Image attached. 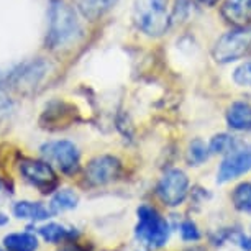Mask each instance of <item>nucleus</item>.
Wrapping results in <instances>:
<instances>
[{
	"label": "nucleus",
	"instance_id": "nucleus-10",
	"mask_svg": "<svg viewBox=\"0 0 251 251\" xmlns=\"http://www.w3.org/2000/svg\"><path fill=\"white\" fill-rule=\"evenodd\" d=\"M222 15L236 26H245L251 22V0H226L222 7Z\"/></svg>",
	"mask_w": 251,
	"mask_h": 251
},
{
	"label": "nucleus",
	"instance_id": "nucleus-23",
	"mask_svg": "<svg viewBox=\"0 0 251 251\" xmlns=\"http://www.w3.org/2000/svg\"><path fill=\"white\" fill-rule=\"evenodd\" d=\"M12 108H13V103L8 100L7 96H3V94L0 92V122H2L5 117L10 115Z\"/></svg>",
	"mask_w": 251,
	"mask_h": 251
},
{
	"label": "nucleus",
	"instance_id": "nucleus-1",
	"mask_svg": "<svg viewBox=\"0 0 251 251\" xmlns=\"http://www.w3.org/2000/svg\"><path fill=\"white\" fill-rule=\"evenodd\" d=\"M80 33L79 20L74 8L64 0H51L50 3V30L46 36V46L61 48L73 41Z\"/></svg>",
	"mask_w": 251,
	"mask_h": 251
},
{
	"label": "nucleus",
	"instance_id": "nucleus-5",
	"mask_svg": "<svg viewBox=\"0 0 251 251\" xmlns=\"http://www.w3.org/2000/svg\"><path fill=\"white\" fill-rule=\"evenodd\" d=\"M18 171L28 184L36 187L41 194H51L58 187V176L48 161L22 158L18 163Z\"/></svg>",
	"mask_w": 251,
	"mask_h": 251
},
{
	"label": "nucleus",
	"instance_id": "nucleus-8",
	"mask_svg": "<svg viewBox=\"0 0 251 251\" xmlns=\"http://www.w3.org/2000/svg\"><path fill=\"white\" fill-rule=\"evenodd\" d=\"M122 173V163L113 156L102 154L89 161L86 168V177L92 186H105L115 181Z\"/></svg>",
	"mask_w": 251,
	"mask_h": 251
},
{
	"label": "nucleus",
	"instance_id": "nucleus-28",
	"mask_svg": "<svg viewBox=\"0 0 251 251\" xmlns=\"http://www.w3.org/2000/svg\"><path fill=\"white\" fill-rule=\"evenodd\" d=\"M0 251H2V250H0Z\"/></svg>",
	"mask_w": 251,
	"mask_h": 251
},
{
	"label": "nucleus",
	"instance_id": "nucleus-2",
	"mask_svg": "<svg viewBox=\"0 0 251 251\" xmlns=\"http://www.w3.org/2000/svg\"><path fill=\"white\" fill-rule=\"evenodd\" d=\"M169 233H171L169 224L153 207L141 205L138 208V224H136L135 235L140 245L150 250H158L168 243Z\"/></svg>",
	"mask_w": 251,
	"mask_h": 251
},
{
	"label": "nucleus",
	"instance_id": "nucleus-20",
	"mask_svg": "<svg viewBox=\"0 0 251 251\" xmlns=\"http://www.w3.org/2000/svg\"><path fill=\"white\" fill-rule=\"evenodd\" d=\"M208 156H210V148L203 143L202 140H194L191 146H189V161H191L192 164H202L205 163L208 159Z\"/></svg>",
	"mask_w": 251,
	"mask_h": 251
},
{
	"label": "nucleus",
	"instance_id": "nucleus-4",
	"mask_svg": "<svg viewBox=\"0 0 251 251\" xmlns=\"http://www.w3.org/2000/svg\"><path fill=\"white\" fill-rule=\"evenodd\" d=\"M41 156L50 164H54L66 176H74L80 168V153L77 146L68 140L48 141L41 146Z\"/></svg>",
	"mask_w": 251,
	"mask_h": 251
},
{
	"label": "nucleus",
	"instance_id": "nucleus-14",
	"mask_svg": "<svg viewBox=\"0 0 251 251\" xmlns=\"http://www.w3.org/2000/svg\"><path fill=\"white\" fill-rule=\"evenodd\" d=\"M3 248L7 251H36L40 243L35 233L30 231H13L3 236Z\"/></svg>",
	"mask_w": 251,
	"mask_h": 251
},
{
	"label": "nucleus",
	"instance_id": "nucleus-15",
	"mask_svg": "<svg viewBox=\"0 0 251 251\" xmlns=\"http://www.w3.org/2000/svg\"><path fill=\"white\" fill-rule=\"evenodd\" d=\"M38 233L46 243H64V241L77 236L75 228H68L61 224H46L38 228Z\"/></svg>",
	"mask_w": 251,
	"mask_h": 251
},
{
	"label": "nucleus",
	"instance_id": "nucleus-13",
	"mask_svg": "<svg viewBox=\"0 0 251 251\" xmlns=\"http://www.w3.org/2000/svg\"><path fill=\"white\" fill-rule=\"evenodd\" d=\"M226 123L231 130L250 131L251 130V105L246 102L231 103L226 112Z\"/></svg>",
	"mask_w": 251,
	"mask_h": 251
},
{
	"label": "nucleus",
	"instance_id": "nucleus-17",
	"mask_svg": "<svg viewBox=\"0 0 251 251\" xmlns=\"http://www.w3.org/2000/svg\"><path fill=\"white\" fill-rule=\"evenodd\" d=\"M115 0H77L79 10L82 12L84 17L87 18H97L102 13H105L110 8Z\"/></svg>",
	"mask_w": 251,
	"mask_h": 251
},
{
	"label": "nucleus",
	"instance_id": "nucleus-16",
	"mask_svg": "<svg viewBox=\"0 0 251 251\" xmlns=\"http://www.w3.org/2000/svg\"><path fill=\"white\" fill-rule=\"evenodd\" d=\"M77 202L79 197L74 191H71V189H59L53 196V199H51L50 208L53 214H61V212L75 208L77 207Z\"/></svg>",
	"mask_w": 251,
	"mask_h": 251
},
{
	"label": "nucleus",
	"instance_id": "nucleus-18",
	"mask_svg": "<svg viewBox=\"0 0 251 251\" xmlns=\"http://www.w3.org/2000/svg\"><path fill=\"white\" fill-rule=\"evenodd\" d=\"M231 201L240 212L251 214V184L243 182L236 186L233 194H231Z\"/></svg>",
	"mask_w": 251,
	"mask_h": 251
},
{
	"label": "nucleus",
	"instance_id": "nucleus-26",
	"mask_svg": "<svg viewBox=\"0 0 251 251\" xmlns=\"http://www.w3.org/2000/svg\"><path fill=\"white\" fill-rule=\"evenodd\" d=\"M197 2H201V3H203V5H215L219 0H197Z\"/></svg>",
	"mask_w": 251,
	"mask_h": 251
},
{
	"label": "nucleus",
	"instance_id": "nucleus-19",
	"mask_svg": "<svg viewBox=\"0 0 251 251\" xmlns=\"http://www.w3.org/2000/svg\"><path fill=\"white\" fill-rule=\"evenodd\" d=\"M236 140L233 138L231 135H226V133H220V135H215L214 138L210 140V153L214 154H228L231 153L233 150H236Z\"/></svg>",
	"mask_w": 251,
	"mask_h": 251
},
{
	"label": "nucleus",
	"instance_id": "nucleus-24",
	"mask_svg": "<svg viewBox=\"0 0 251 251\" xmlns=\"http://www.w3.org/2000/svg\"><path fill=\"white\" fill-rule=\"evenodd\" d=\"M58 251H86V250H84L80 245H77V243H74V241L68 240V241H64V245L61 246Z\"/></svg>",
	"mask_w": 251,
	"mask_h": 251
},
{
	"label": "nucleus",
	"instance_id": "nucleus-3",
	"mask_svg": "<svg viewBox=\"0 0 251 251\" xmlns=\"http://www.w3.org/2000/svg\"><path fill=\"white\" fill-rule=\"evenodd\" d=\"M133 20L146 35H163L169 26L168 0H135Z\"/></svg>",
	"mask_w": 251,
	"mask_h": 251
},
{
	"label": "nucleus",
	"instance_id": "nucleus-11",
	"mask_svg": "<svg viewBox=\"0 0 251 251\" xmlns=\"http://www.w3.org/2000/svg\"><path fill=\"white\" fill-rule=\"evenodd\" d=\"M45 69H46V66H45V63H41V61L25 64L10 75V82L15 84V86L20 89L22 87H33L40 82L41 77H43Z\"/></svg>",
	"mask_w": 251,
	"mask_h": 251
},
{
	"label": "nucleus",
	"instance_id": "nucleus-7",
	"mask_svg": "<svg viewBox=\"0 0 251 251\" xmlns=\"http://www.w3.org/2000/svg\"><path fill=\"white\" fill-rule=\"evenodd\" d=\"M158 197L168 207H177L186 201L189 192V179L181 169H169L158 182Z\"/></svg>",
	"mask_w": 251,
	"mask_h": 251
},
{
	"label": "nucleus",
	"instance_id": "nucleus-22",
	"mask_svg": "<svg viewBox=\"0 0 251 251\" xmlns=\"http://www.w3.org/2000/svg\"><path fill=\"white\" fill-rule=\"evenodd\" d=\"M179 233H181V238L184 241H196L201 238V231H199L197 225L191 220H184L179 225Z\"/></svg>",
	"mask_w": 251,
	"mask_h": 251
},
{
	"label": "nucleus",
	"instance_id": "nucleus-27",
	"mask_svg": "<svg viewBox=\"0 0 251 251\" xmlns=\"http://www.w3.org/2000/svg\"><path fill=\"white\" fill-rule=\"evenodd\" d=\"M2 189H3V182L0 181V191H2Z\"/></svg>",
	"mask_w": 251,
	"mask_h": 251
},
{
	"label": "nucleus",
	"instance_id": "nucleus-25",
	"mask_svg": "<svg viewBox=\"0 0 251 251\" xmlns=\"http://www.w3.org/2000/svg\"><path fill=\"white\" fill-rule=\"evenodd\" d=\"M7 224H8V215L3 214V212L0 210V226H3V225H7Z\"/></svg>",
	"mask_w": 251,
	"mask_h": 251
},
{
	"label": "nucleus",
	"instance_id": "nucleus-12",
	"mask_svg": "<svg viewBox=\"0 0 251 251\" xmlns=\"http://www.w3.org/2000/svg\"><path fill=\"white\" fill-rule=\"evenodd\" d=\"M13 215L20 220H30V222H43L48 220L53 212L51 208L45 207L40 202H30V201H20L13 205Z\"/></svg>",
	"mask_w": 251,
	"mask_h": 251
},
{
	"label": "nucleus",
	"instance_id": "nucleus-6",
	"mask_svg": "<svg viewBox=\"0 0 251 251\" xmlns=\"http://www.w3.org/2000/svg\"><path fill=\"white\" fill-rule=\"evenodd\" d=\"M251 46V28L240 26L236 30L225 33L217 41L214 48V58L217 63H230L241 58Z\"/></svg>",
	"mask_w": 251,
	"mask_h": 251
},
{
	"label": "nucleus",
	"instance_id": "nucleus-9",
	"mask_svg": "<svg viewBox=\"0 0 251 251\" xmlns=\"http://www.w3.org/2000/svg\"><path fill=\"white\" fill-rule=\"evenodd\" d=\"M251 169V146L245 148H236L231 153L226 154V158L222 161L219 173H217V181L220 184L228 182L231 179L240 177L241 174L248 173Z\"/></svg>",
	"mask_w": 251,
	"mask_h": 251
},
{
	"label": "nucleus",
	"instance_id": "nucleus-21",
	"mask_svg": "<svg viewBox=\"0 0 251 251\" xmlns=\"http://www.w3.org/2000/svg\"><path fill=\"white\" fill-rule=\"evenodd\" d=\"M233 80L238 84V86L251 87V61L250 63H245V64L238 66V68L235 69Z\"/></svg>",
	"mask_w": 251,
	"mask_h": 251
}]
</instances>
